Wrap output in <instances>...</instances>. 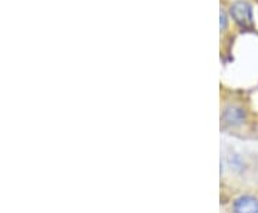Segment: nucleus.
<instances>
[{
    "instance_id": "2",
    "label": "nucleus",
    "mask_w": 258,
    "mask_h": 213,
    "mask_svg": "<svg viewBox=\"0 0 258 213\" xmlns=\"http://www.w3.org/2000/svg\"><path fill=\"white\" fill-rule=\"evenodd\" d=\"M238 32H254L256 16L251 0H220Z\"/></svg>"
},
{
    "instance_id": "3",
    "label": "nucleus",
    "mask_w": 258,
    "mask_h": 213,
    "mask_svg": "<svg viewBox=\"0 0 258 213\" xmlns=\"http://www.w3.org/2000/svg\"><path fill=\"white\" fill-rule=\"evenodd\" d=\"M237 27L231 22L225 7L220 4V52L221 54H229L231 48L237 39Z\"/></svg>"
},
{
    "instance_id": "4",
    "label": "nucleus",
    "mask_w": 258,
    "mask_h": 213,
    "mask_svg": "<svg viewBox=\"0 0 258 213\" xmlns=\"http://www.w3.org/2000/svg\"><path fill=\"white\" fill-rule=\"evenodd\" d=\"M228 213H258V195L241 192L228 202Z\"/></svg>"
},
{
    "instance_id": "1",
    "label": "nucleus",
    "mask_w": 258,
    "mask_h": 213,
    "mask_svg": "<svg viewBox=\"0 0 258 213\" xmlns=\"http://www.w3.org/2000/svg\"><path fill=\"white\" fill-rule=\"evenodd\" d=\"M251 123V109L244 95L221 86L220 89V125L229 133H242Z\"/></svg>"
}]
</instances>
